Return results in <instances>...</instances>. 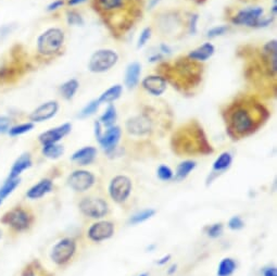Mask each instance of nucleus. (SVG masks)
<instances>
[{
	"label": "nucleus",
	"mask_w": 277,
	"mask_h": 276,
	"mask_svg": "<svg viewBox=\"0 0 277 276\" xmlns=\"http://www.w3.org/2000/svg\"><path fill=\"white\" fill-rule=\"evenodd\" d=\"M269 116L267 107L251 96L237 98L224 111L227 133L235 140L256 133Z\"/></svg>",
	"instance_id": "nucleus-1"
},
{
	"label": "nucleus",
	"mask_w": 277,
	"mask_h": 276,
	"mask_svg": "<svg viewBox=\"0 0 277 276\" xmlns=\"http://www.w3.org/2000/svg\"><path fill=\"white\" fill-rule=\"evenodd\" d=\"M140 0H92V7L113 35H122L141 15Z\"/></svg>",
	"instance_id": "nucleus-2"
},
{
	"label": "nucleus",
	"mask_w": 277,
	"mask_h": 276,
	"mask_svg": "<svg viewBox=\"0 0 277 276\" xmlns=\"http://www.w3.org/2000/svg\"><path fill=\"white\" fill-rule=\"evenodd\" d=\"M172 148L181 157L184 155H209L213 152L205 131L195 121L178 128L172 137Z\"/></svg>",
	"instance_id": "nucleus-3"
},
{
	"label": "nucleus",
	"mask_w": 277,
	"mask_h": 276,
	"mask_svg": "<svg viewBox=\"0 0 277 276\" xmlns=\"http://www.w3.org/2000/svg\"><path fill=\"white\" fill-rule=\"evenodd\" d=\"M169 72L176 73L177 77L170 79V82L173 85L180 84L182 88L195 87L199 84L201 79L202 66L199 62H196V61L186 57L183 60L176 61L175 66L170 67Z\"/></svg>",
	"instance_id": "nucleus-4"
},
{
	"label": "nucleus",
	"mask_w": 277,
	"mask_h": 276,
	"mask_svg": "<svg viewBox=\"0 0 277 276\" xmlns=\"http://www.w3.org/2000/svg\"><path fill=\"white\" fill-rule=\"evenodd\" d=\"M64 42L65 34L62 28L49 27L37 37V51L42 57H53L61 51Z\"/></svg>",
	"instance_id": "nucleus-5"
},
{
	"label": "nucleus",
	"mask_w": 277,
	"mask_h": 276,
	"mask_svg": "<svg viewBox=\"0 0 277 276\" xmlns=\"http://www.w3.org/2000/svg\"><path fill=\"white\" fill-rule=\"evenodd\" d=\"M34 221L35 217L32 211L22 206L12 208L0 219V222L4 225H8L9 228L17 233L28 231L33 226Z\"/></svg>",
	"instance_id": "nucleus-6"
},
{
	"label": "nucleus",
	"mask_w": 277,
	"mask_h": 276,
	"mask_svg": "<svg viewBox=\"0 0 277 276\" xmlns=\"http://www.w3.org/2000/svg\"><path fill=\"white\" fill-rule=\"evenodd\" d=\"M120 60L119 53L113 49H98L91 54L88 61V71L95 74H101L110 71L118 64Z\"/></svg>",
	"instance_id": "nucleus-7"
},
{
	"label": "nucleus",
	"mask_w": 277,
	"mask_h": 276,
	"mask_svg": "<svg viewBox=\"0 0 277 276\" xmlns=\"http://www.w3.org/2000/svg\"><path fill=\"white\" fill-rule=\"evenodd\" d=\"M94 133L97 142L99 143L101 148L108 153L112 152L118 147L122 137V130L120 126L113 125L106 128V131L103 132L99 121H96L94 123Z\"/></svg>",
	"instance_id": "nucleus-8"
},
{
	"label": "nucleus",
	"mask_w": 277,
	"mask_h": 276,
	"mask_svg": "<svg viewBox=\"0 0 277 276\" xmlns=\"http://www.w3.org/2000/svg\"><path fill=\"white\" fill-rule=\"evenodd\" d=\"M76 249L77 243L75 239L72 237H64L54 245L50 258L55 265L63 267L73 259L76 254Z\"/></svg>",
	"instance_id": "nucleus-9"
},
{
	"label": "nucleus",
	"mask_w": 277,
	"mask_h": 276,
	"mask_svg": "<svg viewBox=\"0 0 277 276\" xmlns=\"http://www.w3.org/2000/svg\"><path fill=\"white\" fill-rule=\"evenodd\" d=\"M78 208L85 217L96 220L106 217L109 212L108 202L99 197H85L79 201Z\"/></svg>",
	"instance_id": "nucleus-10"
},
{
	"label": "nucleus",
	"mask_w": 277,
	"mask_h": 276,
	"mask_svg": "<svg viewBox=\"0 0 277 276\" xmlns=\"http://www.w3.org/2000/svg\"><path fill=\"white\" fill-rule=\"evenodd\" d=\"M133 183L126 175H116L110 182L109 195L116 204L125 202L132 193Z\"/></svg>",
	"instance_id": "nucleus-11"
},
{
	"label": "nucleus",
	"mask_w": 277,
	"mask_h": 276,
	"mask_svg": "<svg viewBox=\"0 0 277 276\" xmlns=\"http://www.w3.org/2000/svg\"><path fill=\"white\" fill-rule=\"evenodd\" d=\"M264 10L261 7H249L239 10L232 17V23L236 25H244L249 27H258L262 20Z\"/></svg>",
	"instance_id": "nucleus-12"
},
{
	"label": "nucleus",
	"mask_w": 277,
	"mask_h": 276,
	"mask_svg": "<svg viewBox=\"0 0 277 276\" xmlns=\"http://www.w3.org/2000/svg\"><path fill=\"white\" fill-rule=\"evenodd\" d=\"M96 182V176L89 171L76 170L67 177L69 186L77 193H84L90 189Z\"/></svg>",
	"instance_id": "nucleus-13"
},
{
	"label": "nucleus",
	"mask_w": 277,
	"mask_h": 276,
	"mask_svg": "<svg viewBox=\"0 0 277 276\" xmlns=\"http://www.w3.org/2000/svg\"><path fill=\"white\" fill-rule=\"evenodd\" d=\"M261 60L264 73L270 77H276L277 74V40L272 39L262 47Z\"/></svg>",
	"instance_id": "nucleus-14"
},
{
	"label": "nucleus",
	"mask_w": 277,
	"mask_h": 276,
	"mask_svg": "<svg viewBox=\"0 0 277 276\" xmlns=\"http://www.w3.org/2000/svg\"><path fill=\"white\" fill-rule=\"evenodd\" d=\"M126 131L132 136H146L152 131V121L149 115L139 114L128 119L126 122Z\"/></svg>",
	"instance_id": "nucleus-15"
},
{
	"label": "nucleus",
	"mask_w": 277,
	"mask_h": 276,
	"mask_svg": "<svg viewBox=\"0 0 277 276\" xmlns=\"http://www.w3.org/2000/svg\"><path fill=\"white\" fill-rule=\"evenodd\" d=\"M115 226L110 221H99L90 225L87 231V237L94 243H101L108 241L113 236Z\"/></svg>",
	"instance_id": "nucleus-16"
},
{
	"label": "nucleus",
	"mask_w": 277,
	"mask_h": 276,
	"mask_svg": "<svg viewBox=\"0 0 277 276\" xmlns=\"http://www.w3.org/2000/svg\"><path fill=\"white\" fill-rule=\"evenodd\" d=\"M60 109V105L57 100H49L37 107L34 111L28 115V119L33 123H41L54 118Z\"/></svg>",
	"instance_id": "nucleus-17"
},
{
	"label": "nucleus",
	"mask_w": 277,
	"mask_h": 276,
	"mask_svg": "<svg viewBox=\"0 0 277 276\" xmlns=\"http://www.w3.org/2000/svg\"><path fill=\"white\" fill-rule=\"evenodd\" d=\"M72 131L71 123H63L59 126L50 128V130L42 132L38 136V142L44 146L49 144H58L60 140H62L67 136Z\"/></svg>",
	"instance_id": "nucleus-18"
},
{
	"label": "nucleus",
	"mask_w": 277,
	"mask_h": 276,
	"mask_svg": "<svg viewBox=\"0 0 277 276\" xmlns=\"http://www.w3.org/2000/svg\"><path fill=\"white\" fill-rule=\"evenodd\" d=\"M141 86L149 95L159 97L163 95L168 88V81L162 75L152 74L146 76L141 81Z\"/></svg>",
	"instance_id": "nucleus-19"
},
{
	"label": "nucleus",
	"mask_w": 277,
	"mask_h": 276,
	"mask_svg": "<svg viewBox=\"0 0 277 276\" xmlns=\"http://www.w3.org/2000/svg\"><path fill=\"white\" fill-rule=\"evenodd\" d=\"M97 148L94 146H85L83 148L76 150L71 157V160L73 162L77 163L79 167H85L89 165L95 161L97 157Z\"/></svg>",
	"instance_id": "nucleus-20"
},
{
	"label": "nucleus",
	"mask_w": 277,
	"mask_h": 276,
	"mask_svg": "<svg viewBox=\"0 0 277 276\" xmlns=\"http://www.w3.org/2000/svg\"><path fill=\"white\" fill-rule=\"evenodd\" d=\"M33 165L32 161V156H30L29 152H24L21 156H18V158L12 164V167L10 169L8 179H16V177H20L21 174L24 171H26Z\"/></svg>",
	"instance_id": "nucleus-21"
},
{
	"label": "nucleus",
	"mask_w": 277,
	"mask_h": 276,
	"mask_svg": "<svg viewBox=\"0 0 277 276\" xmlns=\"http://www.w3.org/2000/svg\"><path fill=\"white\" fill-rule=\"evenodd\" d=\"M53 189V183L49 179H42L35 185L30 187L26 192V197L30 200L40 199L46 196L47 194L51 193Z\"/></svg>",
	"instance_id": "nucleus-22"
},
{
	"label": "nucleus",
	"mask_w": 277,
	"mask_h": 276,
	"mask_svg": "<svg viewBox=\"0 0 277 276\" xmlns=\"http://www.w3.org/2000/svg\"><path fill=\"white\" fill-rule=\"evenodd\" d=\"M215 53V47L210 41H207L205 44H202L201 46L197 47L194 50L190 51L188 53L187 58L196 61V62H205V61L209 60L213 57V54Z\"/></svg>",
	"instance_id": "nucleus-23"
},
{
	"label": "nucleus",
	"mask_w": 277,
	"mask_h": 276,
	"mask_svg": "<svg viewBox=\"0 0 277 276\" xmlns=\"http://www.w3.org/2000/svg\"><path fill=\"white\" fill-rule=\"evenodd\" d=\"M141 75V64L137 61H133L126 66L124 84L128 89H134L139 84Z\"/></svg>",
	"instance_id": "nucleus-24"
},
{
	"label": "nucleus",
	"mask_w": 277,
	"mask_h": 276,
	"mask_svg": "<svg viewBox=\"0 0 277 276\" xmlns=\"http://www.w3.org/2000/svg\"><path fill=\"white\" fill-rule=\"evenodd\" d=\"M233 163V156L232 153L229 151L222 152L221 155L215 159V161L213 162L212 165V173L211 174H222L224 173L225 171L229 170L231 168V165Z\"/></svg>",
	"instance_id": "nucleus-25"
},
{
	"label": "nucleus",
	"mask_w": 277,
	"mask_h": 276,
	"mask_svg": "<svg viewBox=\"0 0 277 276\" xmlns=\"http://www.w3.org/2000/svg\"><path fill=\"white\" fill-rule=\"evenodd\" d=\"M123 90H124L123 85L121 84L112 85L111 87L103 91V93L99 96V98H98V100H99L100 103H107V105H109V103H113L114 101L120 99L121 96L123 95Z\"/></svg>",
	"instance_id": "nucleus-26"
},
{
	"label": "nucleus",
	"mask_w": 277,
	"mask_h": 276,
	"mask_svg": "<svg viewBox=\"0 0 277 276\" xmlns=\"http://www.w3.org/2000/svg\"><path fill=\"white\" fill-rule=\"evenodd\" d=\"M78 89H79V82L76 78L67 79V81H65L63 84H61L59 88L61 96H62L67 101L72 100L73 98L75 97Z\"/></svg>",
	"instance_id": "nucleus-27"
},
{
	"label": "nucleus",
	"mask_w": 277,
	"mask_h": 276,
	"mask_svg": "<svg viewBox=\"0 0 277 276\" xmlns=\"http://www.w3.org/2000/svg\"><path fill=\"white\" fill-rule=\"evenodd\" d=\"M20 276H52V274L47 272L38 260H33L24 267Z\"/></svg>",
	"instance_id": "nucleus-28"
},
{
	"label": "nucleus",
	"mask_w": 277,
	"mask_h": 276,
	"mask_svg": "<svg viewBox=\"0 0 277 276\" xmlns=\"http://www.w3.org/2000/svg\"><path fill=\"white\" fill-rule=\"evenodd\" d=\"M118 120V112L113 103H109L104 112L101 114L99 122L102 127H111L115 125V122Z\"/></svg>",
	"instance_id": "nucleus-29"
},
{
	"label": "nucleus",
	"mask_w": 277,
	"mask_h": 276,
	"mask_svg": "<svg viewBox=\"0 0 277 276\" xmlns=\"http://www.w3.org/2000/svg\"><path fill=\"white\" fill-rule=\"evenodd\" d=\"M197 163L194 160H185L177 165L176 173L173 179L177 182L184 181L196 169Z\"/></svg>",
	"instance_id": "nucleus-30"
},
{
	"label": "nucleus",
	"mask_w": 277,
	"mask_h": 276,
	"mask_svg": "<svg viewBox=\"0 0 277 276\" xmlns=\"http://www.w3.org/2000/svg\"><path fill=\"white\" fill-rule=\"evenodd\" d=\"M41 152L44 157L51 159V160H57L64 153V147L62 145L58 144H49L44 145L41 148Z\"/></svg>",
	"instance_id": "nucleus-31"
},
{
	"label": "nucleus",
	"mask_w": 277,
	"mask_h": 276,
	"mask_svg": "<svg viewBox=\"0 0 277 276\" xmlns=\"http://www.w3.org/2000/svg\"><path fill=\"white\" fill-rule=\"evenodd\" d=\"M237 269V263L233 258H224L218 267V276H231Z\"/></svg>",
	"instance_id": "nucleus-32"
},
{
	"label": "nucleus",
	"mask_w": 277,
	"mask_h": 276,
	"mask_svg": "<svg viewBox=\"0 0 277 276\" xmlns=\"http://www.w3.org/2000/svg\"><path fill=\"white\" fill-rule=\"evenodd\" d=\"M21 179L20 177H16V179H8L4 181V183L0 187V199H5L10 196L12 193L15 191V188L20 185Z\"/></svg>",
	"instance_id": "nucleus-33"
},
{
	"label": "nucleus",
	"mask_w": 277,
	"mask_h": 276,
	"mask_svg": "<svg viewBox=\"0 0 277 276\" xmlns=\"http://www.w3.org/2000/svg\"><path fill=\"white\" fill-rule=\"evenodd\" d=\"M34 127H35V124L33 123V122L28 121V122H25V123L12 125L10 127L8 134L11 137H17V136H21V135H24V134H26L32 130H34Z\"/></svg>",
	"instance_id": "nucleus-34"
},
{
	"label": "nucleus",
	"mask_w": 277,
	"mask_h": 276,
	"mask_svg": "<svg viewBox=\"0 0 277 276\" xmlns=\"http://www.w3.org/2000/svg\"><path fill=\"white\" fill-rule=\"evenodd\" d=\"M100 105H101V103L99 102V100H98V99L90 100L87 103V105H86L81 110V111H79V113L77 114V118L83 120V119H87V118H89V116L96 114L98 110H99Z\"/></svg>",
	"instance_id": "nucleus-35"
},
{
	"label": "nucleus",
	"mask_w": 277,
	"mask_h": 276,
	"mask_svg": "<svg viewBox=\"0 0 277 276\" xmlns=\"http://www.w3.org/2000/svg\"><path fill=\"white\" fill-rule=\"evenodd\" d=\"M155 214H156L155 209H145L143 211L135 213L134 216L129 219V224L137 225L140 223H144L147 220L151 219L153 216H155Z\"/></svg>",
	"instance_id": "nucleus-36"
},
{
	"label": "nucleus",
	"mask_w": 277,
	"mask_h": 276,
	"mask_svg": "<svg viewBox=\"0 0 277 276\" xmlns=\"http://www.w3.org/2000/svg\"><path fill=\"white\" fill-rule=\"evenodd\" d=\"M66 23L70 26H83L84 17L76 10H67L66 11Z\"/></svg>",
	"instance_id": "nucleus-37"
},
{
	"label": "nucleus",
	"mask_w": 277,
	"mask_h": 276,
	"mask_svg": "<svg viewBox=\"0 0 277 276\" xmlns=\"http://www.w3.org/2000/svg\"><path fill=\"white\" fill-rule=\"evenodd\" d=\"M157 175L159 179L163 182H168V181L173 180V177H174V173H173V171H172V169L170 167H168V165H164V164L160 165V167L158 168Z\"/></svg>",
	"instance_id": "nucleus-38"
},
{
	"label": "nucleus",
	"mask_w": 277,
	"mask_h": 276,
	"mask_svg": "<svg viewBox=\"0 0 277 276\" xmlns=\"http://www.w3.org/2000/svg\"><path fill=\"white\" fill-rule=\"evenodd\" d=\"M151 36H152V28L151 27L148 26V27H145L143 30H141L139 37H138V40H137V49L144 48L147 45V42L150 40Z\"/></svg>",
	"instance_id": "nucleus-39"
},
{
	"label": "nucleus",
	"mask_w": 277,
	"mask_h": 276,
	"mask_svg": "<svg viewBox=\"0 0 277 276\" xmlns=\"http://www.w3.org/2000/svg\"><path fill=\"white\" fill-rule=\"evenodd\" d=\"M230 27L227 25H218V26H214L212 28H210L208 30L207 33V37L213 39V38H217L220 37V36H223L225 35L227 32H229Z\"/></svg>",
	"instance_id": "nucleus-40"
},
{
	"label": "nucleus",
	"mask_w": 277,
	"mask_h": 276,
	"mask_svg": "<svg viewBox=\"0 0 277 276\" xmlns=\"http://www.w3.org/2000/svg\"><path fill=\"white\" fill-rule=\"evenodd\" d=\"M223 230H224L223 224L215 223V224L210 225L207 229V234H208L209 237H211V238H218L222 234H223Z\"/></svg>",
	"instance_id": "nucleus-41"
},
{
	"label": "nucleus",
	"mask_w": 277,
	"mask_h": 276,
	"mask_svg": "<svg viewBox=\"0 0 277 276\" xmlns=\"http://www.w3.org/2000/svg\"><path fill=\"white\" fill-rule=\"evenodd\" d=\"M15 71L13 67L10 66H0V83L10 81L14 76Z\"/></svg>",
	"instance_id": "nucleus-42"
},
{
	"label": "nucleus",
	"mask_w": 277,
	"mask_h": 276,
	"mask_svg": "<svg viewBox=\"0 0 277 276\" xmlns=\"http://www.w3.org/2000/svg\"><path fill=\"white\" fill-rule=\"evenodd\" d=\"M12 126V120L7 115H0V135L8 134Z\"/></svg>",
	"instance_id": "nucleus-43"
},
{
	"label": "nucleus",
	"mask_w": 277,
	"mask_h": 276,
	"mask_svg": "<svg viewBox=\"0 0 277 276\" xmlns=\"http://www.w3.org/2000/svg\"><path fill=\"white\" fill-rule=\"evenodd\" d=\"M245 226V222L243 221V219L240 217H233L230 221H229V228L232 231H239L243 230Z\"/></svg>",
	"instance_id": "nucleus-44"
},
{
	"label": "nucleus",
	"mask_w": 277,
	"mask_h": 276,
	"mask_svg": "<svg viewBox=\"0 0 277 276\" xmlns=\"http://www.w3.org/2000/svg\"><path fill=\"white\" fill-rule=\"evenodd\" d=\"M64 4H65L64 0H53V1H51L47 5L46 10H47V12H54V11L59 10L60 8H62Z\"/></svg>",
	"instance_id": "nucleus-45"
},
{
	"label": "nucleus",
	"mask_w": 277,
	"mask_h": 276,
	"mask_svg": "<svg viewBox=\"0 0 277 276\" xmlns=\"http://www.w3.org/2000/svg\"><path fill=\"white\" fill-rule=\"evenodd\" d=\"M199 20V15L198 14H193L190 16V21H189V25H188V29L190 34H196L197 32V23H198Z\"/></svg>",
	"instance_id": "nucleus-46"
},
{
	"label": "nucleus",
	"mask_w": 277,
	"mask_h": 276,
	"mask_svg": "<svg viewBox=\"0 0 277 276\" xmlns=\"http://www.w3.org/2000/svg\"><path fill=\"white\" fill-rule=\"evenodd\" d=\"M263 276H277V269L275 267H269L263 270Z\"/></svg>",
	"instance_id": "nucleus-47"
},
{
	"label": "nucleus",
	"mask_w": 277,
	"mask_h": 276,
	"mask_svg": "<svg viewBox=\"0 0 277 276\" xmlns=\"http://www.w3.org/2000/svg\"><path fill=\"white\" fill-rule=\"evenodd\" d=\"M11 33V25H3L0 27V36H7Z\"/></svg>",
	"instance_id": "nucleus-48"
},
{
	"label": "nucleus",
	"mask_w": 277,
	"mask_h": 276,
	"mask_svg": "<svg viewBox=\"0 0 277 276\" xmlns=\"http://www.w3.org/2000/svg\"><path fill=\"white\" fill-rule=\"evenodd\" d=\"M170 259H171V255H166V256L162 257L160 260H158L157 263H158L159 266H164V265H166V263L170 261Z\"/></svg>",
	"instance_id": "nucleus-49"
},
{
	"label": "nucleus",
	"mask_w": 277,
	"mask_h": 276,
	"mask_svg": "<svg viewBox=\"0 0 277 276\" xmlns=\"http://www.w3.org/2000/svg\"><path fill=\"white\" fill-rule=\"evenodd\" d=\"M86 1H88V0H67V4L71 5V7H74V5H78V4H82Z\"/></svg>",
	"instance_id": "nucleus-50"
},
{
	"label": "nucleus",
	"mask_w": 277,
	"mask_h": 276,
	"mask_svg": "<svg viewBox=\"0 0 277 276\" xmlns=\"http://www.w3.org/2000/svg\"><path fill=\"white\" fill-rule=\"evenodd\" d=\"M160 51H161L164 54H170L172 50H171V48L166 44H161V45H160Z\"/></svg>",
	"instance_id": "nucleus-51"
},
{
	"label": "nucleus",
	"mask_w": 277,
	"mask_h": 276,
	"mask_svg": "<svg viewBox=\"0 0 277 276\" xmlns=\"http://www.w3.org/2000/svg\"><path fill=\"white\" fill-rule=\"evenodd\" d=\"M161 58H162L161 54H160V53L158 54V53H157V54H155V56L150 57V58H149V61H150V62H156V61H159V59H161Z\"/></svg>",
	"instance_id": "nucleus-52"
},
{
	"label": "nucleus",
	"mask_w": 277,
	"mask_h": 276,
	"mask_svg": "<svg viewBox=\"0 0 277 276\" xmlns=\"http://www.w3.org/2000/svg\"><path fill=\"white\" fill-rule=\"evenodd\" d=\"M176 270H177V266H176V265H173V266H172V267L168 270V274H169V275L174 274V273L176 272Z\"/></svg>",
	"instance_id": "nucleus-53"
},
{
	"label": "nucleus",
	"mask_w": 277,
	"mask_h": 276,
	"mask_svg": "<svg viewBox=\"0 0 277 276\" xmlns=\"http://www.w3.org/2000/svg\"><path fill=\"white\" fill-rule=\"evenodd\" d=\"M195 1L198 2V3H203V2L206 1V0H195Z\"/></svg>",
	"instance_id": "nucleus-54"
},
{
	"label": "nucleus",
	"mask_w": 277,
	"mask_h": 276,
	"mask_svg": "<svg viewBox=\"0 0 277 276\" xmlns=\"http://www.w3.org/2000/svg\"><path fill=\"white\" fill-rule=\"evenodd\" d=\"M1 238H2V231L0 230V239H1Z\"/></svg>",
	"instance_id": "nucleus-55"
},
{
	"label": "nucleus",
	"mask_w": 277,
	"mask_h": 276,
	"mask_svg": "<svg viewBox=\"0 0 277 276\" xmlns=\"http://www.w3.org/2000/svg\"><path fill=\"white\" fill-rule=\"evenodd\" d=\"M139 276H149V275H148L147 273H143V274H140Z\"/></svg>",
	"instance_id": "nucleus-56"
},
{
	"label": "nucleus",
	"mask_w": 277,
	"mask_h": 276,
	"mask_svg": "<svg viewBox=\"0 0 277 276\" xmlns=\"http://www.w3.org/2000/svg\"><path fill=\"white\" fill-rule=\"evenodd\" d=\"M2 201H3L2 199H0V206H1V205H2Z\"/></svg>",
	"instance_id": "nucleus-57"
}]
</instances>
